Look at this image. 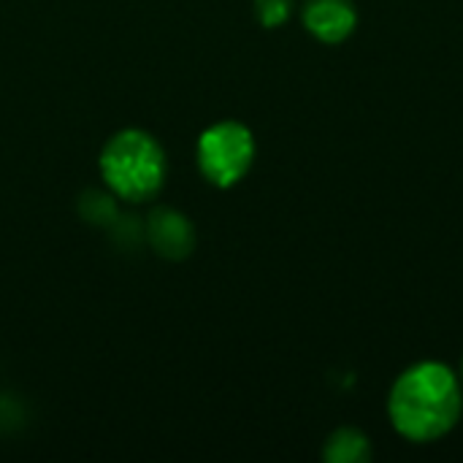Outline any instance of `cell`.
I'll use <instances>...</instances> for the list:
<instances>
[{
    "label": "cell",
    "instance_id": "obj_1",
    "mask_svg": "<svg viewBox=\"0 0 463 463\" xmlns=\"http://www.w3.org/2000/svg\"><path fill=\"white\" fill-rule=\"evenodd\" d=\"M463 393L458 377L434 361L407 369L388 399L393 429L410 442H434L461 418Z\"/></svg>",
    "mask_w": 463,
    "mask_h": 463
},
{
    "label": "cell",
    "instance_id": "obj_2",
    "mask_svg": "<svg viewBox=\"0 0 463 463\" xmlns=\"http://www.w3.org/2000/svg\"><path fill=\"white\" fill-rule=\"evenodd\" d=\"M100 176L114 195L128 203L152 201L168 176L165 152L155 136L138 128L119 130L100 152Z\"/></svg>",
    "mask_w": 463,
    "mask_h": 463
},
{
    "label": "cell",
    "instance_id": "obj_3",
    "mask_svg": "<svg viewBox=\"0 0 463 463\" xmlns=\"http://www.w3.org/2000/svg\"><path fill=\"white\" fill-rule=\"evenodd\" d=\"M255 160V138L241 122H217L198 138V168L214 187H233Z\"/></svg>",
    "mask_w": 463,
    "mask_h": 463
},
{
    "label": "cell",
    "instance_id": "obj_4",
    "mask_svg": "<svg viewBox=\"0 0 463 463\" xmlns=\"http://www.w3.org/2000/svg\"><path fill=\"white\" fill-rule=\"evenodd\" d=\"M146 236H149V244L157 255L168 258V260H182L187 258L193 250H195V228L193 222L176 212V209H165V206H157L152 214H149V222H146Z\"/></svg>",
    "mask_w": 463,
    "mask_h": 463
},
{
    "label": "cell",
    "instance_id": "obj_5",
    "mask_svg": "<svg viewBox=\"0 0 463 463\" xmlns=\"http://www.w3.org/2000/svg\"><path fill=\"white\" fill-rule=\"evenodd\" d=\"M301 16L307 30L326 43H339L350 38L358 24V11L353 0H307Z\"/></svg>",
    "mask_w": 463,
    "mask_h": 463
},
{
    "label": "cell",
    "instance_id": "obj_6",
    "mask_svg": "<svg viewBox=\"0 0 463 463\" xmlns=\"http://www.w3.org/2000/svg\"><path fill=\"white\" fill-rule=\"evenodd\" d=\"M323 458L328 463H366L372 458V442L364 431L345 426L328 437Z\"/></svg>",
    "mask_w": 463,
    "mask_h": 463
},
{
    "label": "cell",
    "instance_id": "obj_7",
    "mask_svg": "<svg viewBox=\"0 0 463 463\" xmlns=\"http://www.w3.org/2000/svg\"><path fill=\"white\" fill-rule=\"evenodd\" d=\"M79 209H81V217L87 222H95V225H111V220H114V201H111V195H103L98 190H87L81 195Z\"/></svg>",
    "mask_w": 463,
    "mask_h": 463
},
{
    "label": "cell",
    "instance_id": "obj_8",
    "mask_svg": "<svg viewBox=\"0 0 463 463\" xmlns=\"http://www.w3.org/2000/svg\"><path fill=\"white\" fill-rule=\"evenodd\" d=\"M255 16L263 27H279L293 14V0H252Z\"/></svg>",
    "mask_w": 463,
    "mask_h": 463
}]
</instances>
